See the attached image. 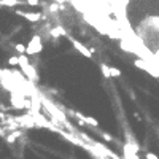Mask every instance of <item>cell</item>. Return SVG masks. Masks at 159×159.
Returning a JSON list of instances; mask_svg holds the SVG:
<instances>
[{
  "mask_svg": "<svg viewBox=\"0 0 159 159\" xmlns=\"http://www.w3.org/2000/svg\"><path fill=\"white\" fill-rule=\"evenodd\" d=\"M42 50H43L42 37H40V35H35L34 38L29 42V45L26 46V54H27V56H34V54H38Z\"/></svg>",
  "mask_w": 159,
  "mask_h": 159,
  "instance_id": "cell-1",
  "label": "cell"
},
{
  "mask_svg": "<svg viewBox=\"0 0 159 159\" xmlns=\"http://www.w3.org/2000/svg\"><path fill=\"white\" fill-rule=\"evenodd\" d=\"M21 72L26 75V78L29 80V81H35L37 78H38V73L35 72V67L30 64H27V65H22L21 67Z\"/></svg>",
  "mask_w": 159,
  "mask_h": 159,
  "instance_id": "cell-2",
  "label": "cell"
},
{
  "mask_svg": "<svg viewBox=\"0 0 159 159\" xmlns=\"http://www.w3.org/2000/svg\"><path fill=\"white\" fill-rule=\"evenodd\" d=\"M16 14L21 16V18H24V19H27V21H30V22H37V21L45 19V16L40 14V13H27V11H19V10H18Z\"/></svg>",
  "mask_w": 159,
  "mask_h": 159,
  "instance_id": "cell-3",
  "label": "cell"
},
{
  "mask_svg": "<svg viewBox=\"0 0 159 159\" xmlns=\"http://www.w3.org/2000/svg\"><path fill=\"white\" fill-rule=\"evenodd\" d=\"M69 38H70L72 45L75 46V50H77L78 53H81L83 56H85V58H92V53L89 51V48H86V46L83 45V43H80L78 40H75V38H72V37H69Z\"/></svg>",
  "mask_w": 159,
  "mask_h": 159,
  "instance_id": "cell-4",
  "label": "cell"
},
{
  "mask_svg": "<svg viewBox=\"0 0 159 159\" xmlns=\"http://www.w3.org/2000/svg\"><path fill=\"white\" fill-rule=\"evenodd\" d=\"M73 115L77 116L78 119H81L83 123H86V124H89V126H92V127H97V126H99V121H97L96 118H92V116H83L81 113H77V111H75Z\"/></svg>",
  "mask_w": 159,
  "mask_h": 159,
  "instance_id": "cell-5",
  "label": "cell"
},
{
  "mask_svg": "<svg viewBox=\"0 0 159 159\" xmlns=\"http://www.w3.org/2000/svg\"><path fill=\"white\" fill-rule=\"evenodd\" d=\"M51 32V37H54V38H58V37H64V35H67V32H65L64 27L58 26V27H53V29L50 30Z\"/></svg>",
  "mask_w": 159,
  "mask_h": 159,
  "instance_id": "cell-6",
  "label": "cell"
},
{
  "mask_svg": "<svg viewBox=\"0 0 159 159\" xmlns=\"http://www.w3.org/2000/svg\"><path fill=\"white\" fill-rule=\"evenodd\" d=\"M21 135H22V132L16 129V130H13V132H11L10 135H6V142H8V143H14V142H16V138H18V137H21Z\"/></svg>",
  "mask_w": 159,
  "mask_h": 159,
  "instance_id": "cell-7",
  "label": "cell"
},
{
  "mask_svg": "<svg viewBox=\"0 0 159 159\" xmlns=\"http://www.w3.org/2000/svg\"><path fill=\"white\" fill-rule=\"evenodd\" d=\"M22 3L24 2H21V0H0V5L2 6H18Z\"/></svg>",
  "mask_w": 159,
  "mask_h": 159,
  "instance_id": "cell-8",
  "label": "cell"
},
{
  "mask_svg": "<svg viewBox=\"0 0 159 159\" xmlns=\"http://www.w3.org/2000/svg\"><path fill=\"white\" fill-rule=\"evenodd\" d=\"M100 70H102V75L105 78H111V73H110V67L107 64H100Z\"/></svg>",
  "mask_w": 159,
  "mask_h": 159,
  "instance_id": "cell-9",
  "label": "cell"
},
{
  "mask_svg": "<svg viewBox=\"0 0 159 159\" xmlns=\"http://www.w3.org/2000/svg\"><path fill=\"white\" fill-rule=\"evenodd\" d=\"M59 6H61V3L53 2V3L48 6V11H50V13H58V11H59Z\"/></svg>",
  "mask_w": 159,
  "mask_h": 159,
  "instance_id": "cell-10",
  "label": "cell"
},
{
  "mask_svg": "<svg viewBox=\"0 0 159 159\" xmlns=\"http://www.w3.org/2000/svg\"><path fill=\"white\" fill-rule=\"evenodd\" d=\"M14 50L19 53V54H26V46H24L22 43H16V45H14Z\"/></svg>",
  "mask_w": 159,
  "mask_h": 159,
  "instance_id": "cell-11",
  "label": "cell"
},
{
  "mask_svg": "<svg viewBox=\"0 0 159 159\" xmlns=\"http://www.w3.org/2000/svg\"><path fill=\"white\" fill-rule=\"evenodd\" d=\"M110 73H111V77H121V70L116 69V67H110Z\"/></svg>",
  "mask_w": 159,
  "mask_h": 159,
  "instance_id": "cell-12",
  "label": "cell"
},
{
  "mask_svg": "<svg viewBox=\"0 0 159 159\" xmlns=\"http://www.w3.org/2000/svg\"><path fill=\"white\" fill-rule=\"evenodd\" d=\"M8 64H10V65H19V58H18V56L8 58Z\"/></svg>",
  "mask_w": 159,
  "mask_h": 159,
  "instance_id": "cell-13",
  "label": "cell"
},
{
  "mask_svg": "<svg viewBox=\"0 0 159 159\" xmlns=\"http://www.w3.org/2000/svg\"><path fill=\"white\" fill-rule=\"evenodd\" d=\"M26 3L30 6H35V5H38V0H26Z\"/></svg>",
  "mask_w": 159,
  "mask_h": 159,
  "instance_id": "cell-14",
  "label": "cell"
},
{
  "mask_svg": "<svg viewBox=\"0 0 159 159\" xmlns=\"http://www.w3.org/2000/svg\"><path fill=\"white\" fill-rule=\"evenodd\" d=\"M146 159H159V157L154 153H146Z\"/></svg>",
  "mask_w": 159,
  "mask_h": 159,
  "instance_id": "cell-15",
  "label": "cell"
},
{
  "mask_svg": "<svg viewBox=\"0 0 159 159\" xmlns=\"http://www.w3.org/2000/svg\"><path fill=\"white\" fill-rule=\"evenodd\" d=\"M102 137H104L105 140H107V142H111V140H113V137H110L108 134H105V132H102Z\"/></svg>",
  "mask_w": 159,
  "mask_h": 159,
  "instance_id": "cell-16",
  "label": "cell"
},
{
  "mask_svg": "<svg viewBox=\"0 0 159 159\" xmlns=\"http://www.w3.org/2000/svg\"><path fill=\"white\" fill-rule=\"evenodd\" d=\"M5 132H6V129H3V127H0V135H5Z\"/></svg>",
  "mask_w": 159,
  "mask_h": 159,
  "instance_id": "cell-17",
  "label": "cell"
},
{
  "mask_svg": "<svg viewBox=\"0 0 159 159\" xmlns=\"http://www.w3.org/2000/svg\"><path fill=\"white\" fill-rule=\"evenodd\" d=\"M51 2H56V3H64L65 0H51Z\"/></svg>",
  "mask_w": 159,
  "mask_h": 159,
  "instance_id": "cell-18",
  "label": "cell"
},
{
  "mask_svg": "<svg viewBox=\"0 0 159 159\" xmlns=\"http://www.w3.org/2000/svg\"><path fill=\"white\" fill-rule=\"evenodd\" d=\"M99 159H107L105 156H99Z\"/></svg>",
  "mask_w": 159,
  "mask_h": 159,
  "instance_id": "cell-19",
  "label": "cell"
},
{
  "mask_svg": "<svg viewBox=\"0 0 159 159\" xmlns=\"http://www.w3.org/2000/svg\"><path fill=\"white\" fill-rule=\"evenodd\" d=\"M0 6H2V5H0Z\"/></svg>",
  "mask_w": 159,
  "mask_h": 159,
  "instance_id": "cell-20",
  "label": "cell"
}]
</instances>
